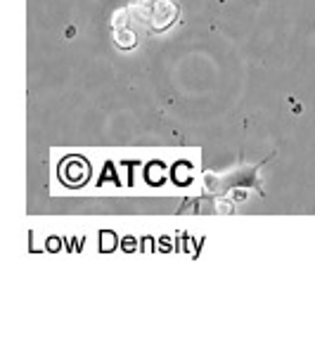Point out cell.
<instances>
[{"label":"cell","instance_id":"2","mask_svg":"<svg viewBox=\"0 0 315 355\" xmlns=\"http://www.w3.org/2000/svg\"><path fill=\"white\" fill-rule=\"evenodd\" d=\"M130 12L154 33H164L178 21L180 8L176 0H137L130 5Z\"/></svg>","mask_w":315,"mask_h":355},{"label":"cell","instance_id":"4","mask_svg":"<svg viewBox=\"0 0 315 355\" xmlns=\"http://www.w3.org/2000/svg\"><path fill=\"white\" fill-rule=\"evenodd\" d=\"M90 178V166L83 157H67L60 164V180L67 187H81Z\"/></svg>","mask_w":315,"mask_h":355},{"label":"cell","instance_id":"1","mask_svg":"<svg viewBox=\"0 0 315 355\" xmlns=\"http://www.w3.org/2000/svg\"><path fill=\"white\" fill-rule=\"evenodd\" d=\"M271 157H263L256 164H239L235 168L225 171V173H214V171H206L204 173V190L209 192V197H223L230 190H249L254 187L256 192L263 194V185L259 178V168L266 162H271Z\"/></svg>","mask_w":315,"mask_h":355},{"label":"cell","instance_id":"3","mask_svg":"<svg viewBox=\"0 0 315 355\" xmlns=\"http://www.w3.org/2000/svg\"><path fill=\"white\" fill-rule=\"evenodd\" d=\"M130 8H119L117 12L112 15V33H114V43L121 50H133L137 45V36L130 28Z\"/></svg>","mask_w":315,"mask_h":355}]
</instances>
